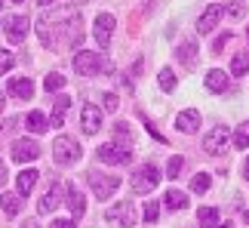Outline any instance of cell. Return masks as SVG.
<instances>
[{
  "instance_id": "obj_1",
  "label": "cell",
  "mask_w": 249,
  "mask_h": 228,
  "mask_svg": "<svg viewBox=\"0 0 249 228\" xmlns=\"http://www.w3.org/2000/svg\"><path fill=\"white\" fill-rule=\"evenodd\" d=\"M37 34H40V43L46 50H74L83 40V19L80 13L65 6L46 9L37 22Z\"/></svg>"
},
{
  "instance_id": "obj_2",
  "label": "cell",
  "mask_w": 249,
  "mask_h": 228,
  "mask_svg": "<svg viewBox=\"0 0 249 228\" xmlns=\"http://www.w3.org/2000/svg\"><path fill=\"white\" fill-rule=\"evenodd\" d=\"M83 154V148H80V142L74 139V136H59L53 142V160L59 167H68V164H74Z\"/></svg>"
},
{
  "instance_id": "obj_3",
  "label": "cell",
  "mask_w": 249,
  "mask_h": 228,
  "mask_svg": "<svg viewBox=\"0 0 249 228\" xmlns=\"http://www.w3.org/2000/svg\"><path fill=\"white\" fill-rule=\"evenodd\" d=\"M129 185H132V191H136V194H151L160 185V170L154 164H142L136 173H132Z\"/></svg>"
},
{
  "instance_id": "obj_4",
  "label": "cell",
  "mask_w": 249,
  "mask_h": 228,
  "mask_svg": "<svg viewBox=\"0 0 249 228\" xmlns=\"http://www.w3.org/2000/svg\"><path fill=\"white\" fill-rule=\"evenodd\" d=\"M105 219L114 222V225H120V228H132L139 222V216H136V204L132 201H120V204H114L105 210Z\"/></svg>"
},
{
  "instance_id": "obj_5",
  "label": "cell",
  "mask_w": 249,
  "mask_h": 228,
  "mask_svg": "<svg viewBox=\"0 0 249 228\" xmlns=\"http://www.w3.org/2000/svg\"><path fill=\"white\" fill-rule=\"evenodd\" d=\"M89 188H92V194L99 197V201H108V197L120 188V179L117 176H102L99 170H89Z\"/></svg>"
},
{
  "instance_id": "obj_6",
  "label": "cell",
  "mask_w": 249,
  "mask_h": 228,
  "mask_svg": "<svg viewBox=\"0 0 249 228\" xmlns=\"http://www.w3.org/2000/svg\"><path fill=\"white\" fill-rule=\"evenodd\" d=\"M102 68H108V62H105L99 53L80 50L77 56H74V71H77V74H83V77H92V74H99Z\"/></svg>"
},
{
  "instance_id": "obj_7",
  "label": "cell",
  "mask_w": 249,
  "mask_h": 228,
  "mask_svg": "<svg viewBox=\"0 0 249 228\" xmlns=\"http://www.w3.org/2000/svg\"><path fill=\"white\" fill-rule=\"evenodd\" d=\"M28 28H31V22H28V16H6L3 19V34L9 43H25L28 37Z\"/></svg>"
},
{
  "instance_id": "obj_8",
  "label": "cell",
  "mask_w": 249,
  "mask_h": 228,
  "mask_svg": "<svg viewBox=\"0 0 249 228\" xmlns=\"http://www.w3.org/2000/svg\"><path fill=\"white\" fill-rule=\"evenodd\" d=\"M228 127H222V123H218V127H213L203 136V151L209 157H218V154H225V145H228Z\"/></svg>"
},
{
  "instance_id": "obj_9",
  "label": "cell",
  "mask_w": 249,
  "mask_h": 228,
  "mask_svg": "<svg viewBox=\"0 0 249 228\" xmlns=\"http://www.w3.org/2000/svg\"><path fill=\"white\" fill-rule=\"evenodd\" d=\"M68 191V185H62L59 179H53V185H50V191H46L40 197V204H37V213L40 216H50L53 210H59V204H62V194Z\"/></svg>"
},
{
  "instance_id": "obj_10",
  "label": "cell",
  "mask_w": 249,
  "mask_h": 228,
  "mask_svg": "<svg viewBox=\"0 0 249 228\" xmlns=\"http://www.w3.org/2000/svg\"><path fill=\"white\" fill-rule=\"evenodd\" d=\"M99 160H102V164L117 167V164H129L132 154H129V148L117 145V142H105V145H99Z\"/></svg>"
},
{
  "instance_id": "obj_11",
  "label": "cell",
  "mask_w": 249,
  "mask_h": 228,
  "mask_svg": "<svg viewBox=\"0 0 249 228\" xmlns=\"http://www.w3.org/2000/svg\"><path fill=\"white\" fill-rule=\"evenodd\" d=\"M40 157V145L34 139H16L13 142V160L16 164H31Z\"/></svg>"
},
{
  "instance_id": "obj_12",
  "label": "cell",
  "mask_w": 249,
  "mask_h": 228,
  "mask_svg": "<svg viewBox=\"0 0 249 228\" xmlns=\"http://www.w3.org/2000/svg\"><path fill=\"white\" fill-rule=\"evenodd\" d=\"M114 25H117V19H114L111 13H102L99 19H95V40H99L102 50H108L111 34H114Z\"/></svg>"
},
{
  "instance_id": "obj_13",
  "label": "cell",
  "mask_w": 249,
  "mask_h": 228,
  "mask_svg": "<svg viewBox=\"0 0 249 228\" xmlns=\"http://www.w3.org/2000/svg\"><path fill=\"white\" fill-rule=\"evenodd\" d=\"M80 130L86 133V136H95V133L102 130V108L83 105V111H80Z\"/></svg>"
},
{
  "instance_id": "obj_14",
  "label": "cell",
  "mask_w": 249,
  "mask_h": 228,
  "mask_svg": "<svg viewBox=\"0 0 249 228\" xmlns=\"http://www.w3.org/2000/svg\"><path fill=\"white\" fill-rule=\"evenodd\" d=\"M222 16H225V6H218V3L206 6V9H203V16L197 19V31H200V34H209L218 22H222Z\"/></svg>"
},
{
  "instance_id": "obj_15",
  "label": "cell",
  "mask_w": 249,
  "mask_h": 228,
  "mask_svg": "<svg viewBox=\"0 0 249 228\" xmlns=\"http://www.w3.org/2000/svg\"><path fill=\"white\" fill-rule=\"evenodd\" d=\"M176 130L178 133H197L200 130V111L197 108H185L176 114Z\"/></svg>"
},
{
  "instance_id": "obj_16",
  "label": "cell",
  "mask_w": 249,
  "mask_h": 228,
  "mask_svg": "<svg viewBox=\"0 0 249 228\" xmlns=\"http://www.w3.org/2000/svg\"><path fill=\"white\" fill-rule=\"evenodd\" d=\"M65 201H68V210H71L74 219H80V216L86 213V197H83V191H80L77 185H68V191H65Z\"/></svg>"
},
{
  "instance_id": "obj_17",
  "label": "cell",
  "mask_w": 249,
  "mask_h": 228,
  "mask_svg": "<svg viewBox=\"0 0 249 228\" xmlns=\"http://www.w3.org/2000/svg\"><path fill=\"white\" fill-rule=\"evenodd\" d=\"M228 87H231V77H228L222 68L206 71V90H209V93H225Z\"/></svg>"
},
{
  "instance_id": "obj_18",
  "label": "cell",
  "mask_w": 249,
  "mask_h": 228,
  "mask_svg": "<svg viewBox=\"0 0 249 228\" xmlns=\"http://www.w3.org/2000/svg\"><path fill=\"white\" fill-rule=\"evenodd\" d=\"M9 96L28 102V99L34 96V83L28 80V77H13V80H9Z\"/></svg>"
},
{
  "instance_id": "obj_19",
  "label": "cell",
  "mask_w": 249,
  "mask_h": 228,
  "mask_svg": "<svg viewBox=\"0 0 249 228\" xmlns=\"http://www.w3.org/2000/svg\"><path fill=\"white\" fill-rule=\"evenodd\" d=\"M176 59H181V65H185V68H194L197 65V40H185L176 50Z\"/></svg>"
},
{
  "instance_id": "obj_20",
  "label": "cell",
  "mask_w": 249,
  "mask_h": 228,
  "mask_svg": "<svg viewBox=\"0 0 249 228\" xmlns=\"http://www.w3.org/2000/svg\"><path fill=\"white\" fill-rule=\"evenodd\" d=\"M37 179H40V173H37V170H22V173H18V179H16L18 197H22V194H31L34 185H37Z\"/></svg>"
},
{
  "instance_id": "obj_21",
  "label": "cell",
  "mask_w": 249,
  "mask_h": 228,
  "mask_svg": "<svg viewBox=\"0 0 249 228\" xmlns=\"http://www.w3.org/2000/svg\"><path fill=\"white\" fill-rule=\"evenodd\" d=\"M163 204L169 207L172 213H178V210H185V207H188V194H185V191H178V188H169L166 197H163Z\"/></svg>"
},
{
  "instance_id": "obj_22",
  "label": "cell",
  "mask_w": 249,
  "mask_h": 228,
  "mask_svg": "<svg viewBox=\"0 0 249 228\" xmlns=\"http://www.w3.org/2000/svg\"><path fill=\"white\" fill-rule=\"evenodd\" d=\"M68 108H71V99H68V96H59V99H55L53 114H50V123H53V127H62V120H65V114H68Z\"/></svg>"
},
{
  "instance_id": "obj_23",
  "label": "cell",
  "mask_w": 249,
  "mask_h": 228,
  "mask_svg": "<svg viewBox=\"0 0 249 228\" xmlns=\"http://www.w3.org/2000/svg\"><path fill=\"white\" fill-rule=\"evenodd\" d=\"M197 222L200 228H218V207H200Z\"/></svg>"
},
{
  "instance_id": "obj_24",
  "label": "cell",
  "mask_w": 249,
  "mask_h": 228,
  "mask_svg": "<svg viewBox=\"0 0 249 228\" xmlns=\"http://www.w3.org/2000/svg\"><path fill=\"white\" fill-rule=\"evenodd\" d=\"M25 127H28V133H43L46 127H50V120H46L43 111H31V114L25 117Z\"/></svg>"
},
{
  "instance_id": "obj_25",
  "label": "cell",
  "mask_w": 249,
  "mask_h": 228,
  "mask_svg": "<svg viewBox=\"0 0 249 228\" xmlns=\"http://www.w3.org/2000/svg\"><path fill=\"white\" fill-rule=\"evenodd\" d=\"M0 207H3V213L6 216H18V213H22V197H18V194H0Z\"/></svg>"
},
{
  "instance_id": "obj_26",
  "label": "cell",
  "mask_w": 249,
  "mask_h": 228,
  "mask_svg": "<svg viewBox=\"0 0 249 228\" xmlns=\"http://www.w3.org/2000/svg\"><path fill=\"white\" fill-rule=\"evenodd\" d=\"M246 71H249V53H237L234 62H231V74L234 77H243Z\"/></svg>"
},
{
  "instance_id": "obj_27",
  "label": "cell",
  "mask_w": 249,
  "mask_h": 228,
  "mask_svg": "<svg viewBox=\"0 0 249 228\" xmlns=\"http://www.w3.org/2000/svg\"><path fill=\"white\" fill-rule=\"evenodd\" d=\"M209 182H213L209 173H197L194 179H191V191H194V194H206L209 191Z\"/></svg>"
},
{
  "instance_id": "obj_28",
  "label": "cell",
  "mask_w": 249,
  "mask_h": 228,
  "mask_svg": "<svg viewBox=\"0 0 249 228\" xmlns=\"http://www.w3.org/2000/svg\"><path fill=\"white\" fill-rule=\"evenodd\" d=\"M62 87H65V77H62L59 71H50V74H46V80H43V90L46 93H55V90H62Z\"/></svg>"
},
{
  "instance_id": "obj_29",
  "label": "cell",
  "mask_w": 249,
  "mask_h": 228,
  "mask_svg": "<svg viewBox=\"0 0 249 228\" xmlns=\"http://www.w3.org/2000/svg\"><path fill=\"white\" fill-rule=\"evenodd\" d=\"M114 139H117V145H123V142H126V145H129V142H132V127H129V123H117V127H114Z\"/></svg>"
},
{
  "instance_id": "obj_30",
  "label": "cell",
  "mask_w": 249,
  "mask_h": 228,
  "mask_svg": "<svg viewBox=\"0 0 249 228\" xmlns=\"http://www.w3.org/2000/svg\"><path fill=\"white\" fill-rule=\"evenodd\" d=\"M234 148H249V123H240L237 127V133H234Z\"/></svg>"
},
{
  "instance_id": "obj_31",
  "label": "cell",
  "mask_w": 249,
  "mask_h": 228,
  "mask_svg": "<svg viewBox=\"0 0 249 228\" xmlns=\"http://www.w3.org/2000/svg\"><path fill=\"white\" fill-rule=\"evenodd\" d=\"M157 80H160V87H163L166 93H172V90H176V74H172V68H160Z\"/></svg>"
},
{
  "instance_id": "obj_32",
  "label": "cell",
  "mask_w": 249,
  "mask_h": 228,
  "mask_svg": "<svg viewBox=\"0 0 249 228\" xmlns=\"http://www.w3.org/2000/svg\"><path fill=\"white\" fill-rule=\"evenodd\" d=\"M185 170V157H169V167H166V173L169 179H178V173Z\"/></svg>"
},
{
  "instance_id": "obj_33",
  "label": "cell",
  "mask_w": 249,
  "mask_h": 228,
  "mask_svg": "<svg viewBox=\"0 0 249 228\" xmlns=\"http://www.w3.org/2000/svg\"><path fill=\"white\" fill-rule=\"evenodd\" d=\"M13 65H16V56L6 53V50H0V77H3V74L13 68Z\"/></svg>"
},
{
  "instance_id": "obj_34",
  "label": "cell",
  "mask_w": 249,
  "mask_h": 228,
  "mask_svg": "<svg viewBox=\"0 0 249 228\" xmlns=\"http://www.w3.org/2000/svg\"><path fill=\"white\" fill-rule=\"evenodd\" d=\"M243 13H246L243 0H231V3H228V16L231 19H243Z\"/></svg>"
},
{
  "instance_id": "obj_35",
  "label": "cell",
  "mask_w": 249,
  "mask_h": 228,
  "mask_svg": "<svg viewBox=\"0 0 249 228\" xmlns=\"http://www.w3.org/2000/svg\"><path fill=\"white\" fill-rule=\"evenodd\" d=\"M157 216H160V204H154V201L145 204V222H148V225L157 222Z\"/></svg>"
},
{
  "instance_id": "obj_36",
  "label": "cell",
  "mask_w": 249,
  "mask_h": 228,
  "mask_svg": "<svg viewBox=\"0 0 249 228\" xmlns=\"http://www.w3.org/2000/svg\"><path fill=\"white\" fill-rule=\"evenodd\" d=\"M102 105H105V111H114V108H117V96H114V93H105Z\"/></svg>"
},
{
  "instance_id": "obj_37",
  "label": "cell",
  "mask_w": 249,
  "mask_h": 228,
  "mask_svg": "<svg viewBox=\"0 0 249 228\" xmlns=\"http://www.w3.org/2000/svg\"><path fill=\"white\" fill-rule=\"evenodd\" d=\"M228 40H231V34H228V31H225V34H222V37H218V40H215V43H213V50H215V53H218V50H222V46H225V43H228Z\"/></svg>"
},
{
  "instance_id": "obj_38",
  "label": "cell",
  "mask_w": 249,
  "mask_h": 228,
  "mask_svg": "<svg viewBox=\"0 0 249 228\" xmlns=\"http://www.w3.org/2000/svg\"><path fill=\"white\" fill-rule=\"evenodd\" d=\"M50 228H74V222H71V219H53Z\"/></svg>"
},
{
  "instance_id": "obj_39",
  "label": "cell",
  "mask_w": 249,
  "mask_h": 228,
  "mask_svg": "<svg viewBox=\"0 0 249 228\" xmlns=\"http://www.w3.org/2000/svg\"><path fill=\"white\" fill-rule=\"evenodd\" d=\"M243 179H246V182H249V157L243 160Z\"/></svg>"
},
{
  "instance_id": "obj_40",
  "label": "cell",
  "mask_w": 249,
  "mask_h": 228,
  "mask_svg": "<svg viewBox=\"0 0 249 228\" xmlns=\"http://www.w3.org/2000/svg\"><path fill=\"white\" fill-rule=\"evenodd\" d=\"M18 228H40V225H37L34 219H28V222H22V225H18Z\"/></svg>"
},
{
  "instance_id": "obj_41",
  "label": "cell",
  "mask_w": 249,
  "mask_h": 228,
  "mask_svg": "<svg viewBox=\"0 0 249 228\" xmlns=\"http://www.w3.org/2000/svg\"><path fill=\"white\" fill-rule=\"evenodd\" d=\"M3 182H6V167H0V188H3Z\"/></svg>"
},
{
  "instance_id": "obj_42",
  "label": "cell",
  "mask_w": 249,
  "mask_h": 228,
  "mask_svg": "<svg viewBox=\"0 0 249 228\" xmlns=\"http://www.w3.org/2000/svg\"><path fill=\"white\" fill-rule=\"evenodd\" d=\"M6 108V96H3V90H0V111Z\"/></svg>"
},
{
  "instance_id": "obj_43",
  "label": "cell",
  "mask_w": 249,
  "mask_h": 228,
  "mask_svg": "<svg viewBox=\"0 0 249 228\" xmlns=\"http://www.w3.org/2000/svg\"><path fill=\"white\" fill-rule=\"evenodd\" d=\"M50 3H55V0H40V6H50Z\"/></svg>"
},
{
  "instance_id": "obj_44",
  "label": "cell",
  "mask_w": 249,
  "mask_h": 228,
  "mask_svg": "<svg viewBox=\"0 0 249 228\" xmlns=\"http://www.w3.org/2000/svg\"><path fill=\"white\" fill-rule=\"evenodd\" d=\"M243 222H246V225H249V210H246V213H243Z\"/></svg>"
},
{
  "instance_id": "obj_45",
  "label": "cell",
  "mask_w": 249,
  "mask_h": 228,
  "mask_svg": "<svg viewBox=\"0 0 249 228\" xmlns=\"http://www.w3.org/2000/svg\"><path fill=\"white\" fill-rule=\"evenodd\" d=\"M74 3H77V6H83V3H86V0H74Z\"/></svg>"
},
{
  "instance_id": "obj_46",
  "label": "cell",
  "mask_w": 249,
  "mask_h": 228,
  "mask_svg": "<svg viewBox=\"0 0 249 228\" xmlns=\"http://www.w3.org/2000/svg\"><path fill=\"white\" fill-rule=\"evenodd\" d=\"M218 228H231V222H225V225H218Z\"/></svg>"
},
{
  "instance_id": "obj_47",
  "label": "cell",
  "mask_w": 249,
  "mask_h": 228,
  "mask_svg": "<svg viewBox=\"0 0 249 228\" xmlns=\"http://www.w3.org/2000/svg\"><path fill=\"white\" fill-rule=\"evenodd\" d=\"M13 3H25V0H13Z\"/></svg>"
},
{
  "instance_id": "obj_48",
  "label": "cell",
  "mask_w": 249,
  "mask_h": 228,
  "mask_svg": "<svg viewBox=\"0 0 249 228\" xmlns=\"http://www.w3.org/2000/svg\"><path fill=\"white\" fill-rule=\"evenodd\" d=\"M0 6H3V0H0Z\"/></svg>"
}]
</instances>
